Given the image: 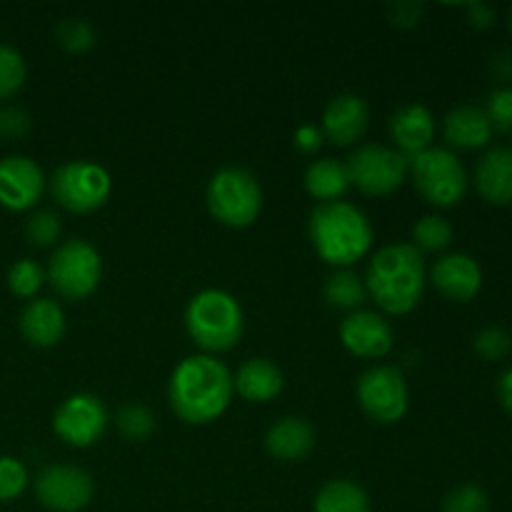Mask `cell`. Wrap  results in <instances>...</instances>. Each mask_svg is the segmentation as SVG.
<instances>
[{"instance_id": "obj_41", "label": "cell", "mask_w": 512, "mask_h": 512, "mask_svg": "<svg viewBox=\"0 0 512 512\" xmlns=\"http://www.w3.org/2000/svg\"><path fill=\"white\" fill-rule=\"evenodd\" d=\"M510 30H512V10H510Z\"/></svg>"}, {"instance_id": "obj_6", "label": "cell", "mask_w": 512, "mask_h": 512, "mask_svg": "<svg viewBox=\"0 0 512 512\" xmlns=\"http://www.w3.org/2000/svg\"><path fill=\"white\" fill-rule=\"evenodd\" d=\"M103 275L100 253L83 238H70L50 255L45 280L58 295L68 300H83L95 293Z\"/></svg>"}, {"instance_id": "obj_11", "label": "cell", "mask_w": 512, "mask_h": 512, "mask_svg": "<svg viewBox=\"0 0 512 512\" xmlns=\"http://www.w3.org/2000/svg\"><path fill=\"white\" fill-rule=\"evenodd\" d=\"M108 428V410L103 400L90 393H75L58 405L53 430L63 443L73 448H90L103 438Z\"/></svg>"}, {"instance_id": "obj_21", "label": "cell", "mask_w": 512, "mask_h": 512, "mask_svg": "<svg viewBox=\"0 0 512 512\" xmlns=\"http://www.w3.org/2000/svg\"><path fill=\"white\" fill-rule=\"evenodd\" d=\"M233 388L250 403H268L283 390V373L268 358L245 360L233 378Z\"/></svg>"}, {"instance_id": "obj_14", "label": "cell", "mask_w": 512, "mask_h": 512, "mask_svg": "<svg viewBox=\"0 0 512 512\" xmlns=\"http://www.w3.org/2000/svg\"><path fill=\"white\" fill-rule=\"evenodd\" d=\"M340 340L358 358H385L393 350L395 335L388 320L370 310H355L340 323Z\"/></svg>"}, {"instance_id": "obj_32", "label": "cell", "mask_w": 512, "mask_h": 512, "mask_svg": "<svg viewBox=\"0 0 512 512\" xmlns=\"http://www.w3.org/2000/svg\"><path fill=\"white\" fill-rule=\"evenodd\" d=\"M490 503L483 488L473 483L458 485L443 500V512H488Z\"/></svg>"}, {"instance_id": "obj_20", "label": "cell", "mask_w": 512, "mask_h": 512, "mask_svg": "<svg viewBox=\"0 0 512 512\" xmlns=\"http://www.w3.org/2000/svg\"><path fill=\"white\" fill-rule=\"evenodd\" d=\"M265 448H268V453L275 460H283V463H295V460L308 458L310 450L315 448L313 425L305 418L288 415V418L270 425L268 435H265Z\"/></svg>"}, {"instance_id": "obj_31", "label": "cell", "mask_w": 512, "mask_h": 512, "mask_svg": "<svg viewBox=\"0 0 512 512\" xmlns=\"http://www.w3.org/2000/svg\"><path fill=\"white\" fill-rule=\"evenodd\" d=\"M25 83V60L10 45L0 43V98L18 93Z\"/></svg>"}, {"instance_id": "obj_37", "label": "cell", "mask_w": 512, "mask_h": 512, "mask_svg": "<svg viewBox=\"0 0 512 512\" xmlns=\"http://www.w3.org/2000/svg\"><path fill=\"white\" fill-rule=\"evenodd\" d=\"M420 13H423V5L420 3L390 5V18H393L395 25H403V28H413V25H418Z\"/></svg>"}, {"instance_id": "obj_24", "label": "cell", "mask_w": 512, "mask_h": 512, "mask_svg": "<svg viewBox=\"0 0 512 512\" xmlns=\"http://www.w3.org/2000/svg\"><path fill=\"white\" fill-rule=\"evenodd\" d=\"M315 512H370V498L353 480H330L315 495Z\"/></svg>"}, {"instance_id": "obj_9", "label": "cell", "mask_w": 512, "mask_h": 512, "mask_svg": "<svg viewBox=\"0 0 512 512\" xmlns=\"http://www.w3.org/2000/svg\"><path fill=\"white\" fill-rule=\"evenodd\" d=\"M350 185L365 195H390L405 183L410 173V158H405L400 150L385 148V145H360L350 158L345 160Z\"/></svg>"}, {"instance_id": "obj_36", "label": "cell", "mask_w": 512, "mask_h": 512, "mask_svg": "<svg viewBox=\"0 0 512 512\" xmlns=\"http://www.w3.org/2000/svg\"><path fill=\"white\" fill-rule=\"evenodd\" d=\"M30 128V118L25 110L20 108H8L0 113V133H10V135H23L25 130Z\"/></svg>"}, {"instance_id": "obj_4", "label": "cell", "mask_w": 512, "mask_h": 512, "mask_svg": "<svg viewBox=\"0 0 512 512\" xmlns=\"http://www.w3.org/2000/svg\"><path fill=\"white\" fill-rule=\"evenodd\" d=\"M243 310L225 290H203L185 308V330L205 353H228L243 338Z\"/></svg>"}, {"instance_id": "obj_3", "label": "cell", "mask_w": 512, "mask_h": 512, "mask_svg": "<svg viewBox=\"0 0 512 512\" xmlns=\"http://www.w3.org/2000/svg\"><path fill=\"white\" fill-rule=\"evenodd\" d=\"M308 235L320 260L340 270L363 260L373 248L368 215L348 200L315 205L308 218Z\"/></svg>"}, {"instance_id": "obj_26", "label": "cell", "mask_w": 512, "mask_h": 512, "mask_svg": "<svg viewBox=\"0 0 512 512\" xmlns=\"http://www.w3.org/2000/svg\"><path fill=\"white\" fill-rule=\"evenodd\" d=\"M453 243V225L440 215H425L413 225V245L423 253H440Z\"/></svg>"}, {"instance_id": "obj_35", "label": "cell", "mask_w": 512, "mask_h": 512, "mask_svg": "<svg viewBox=\"0 0 512 512\" xmlns=\"http://www.w3.org/2000/svg\"><path fill=\"white\" fill-rule=\"evenodd\" d=\"M485 115H488L490 125H493L495 130H503V133L505 130H510L512 128V90L510 88L495 90L488 100V110H485Z\"/></svg>"}, {"instance_id": "obj_18", "label": "cell", "mask_w": 512, "mask_h": 512, "mask_svg": "<svg viewBox=\"0 0 512 512\" xmlns=\"http://www.w3.org/2000/svg\"><path fill=\"white\" fill-rule=\"evenodd\" d=\"M20 335L35 348H53L65 335V315L55 300H30L18 320Z\"/></svg>"}, {"instance_id": "obj_40", "label": "cell", "mask_w": 512, "mask_h": 512, "mask_svg": "<svg viewBox=\"0 0 512 512\" xmlns=\"http://www.w3.org/2000/svg\"><path fill=\"white\" fill-rule=\"evenodd\" d=\"M498 398L503 403V408L512 415V368L505 370L498 380Z\"/></svg>"}, {"instance_id": "obj_38", "label": "cell", "mask_w": 512, "mask_h": 512, "mask_svg": "<svg viewBox=\"0 0 512 512\" xmlns=\"http://www.w3.org/2000/svg\"><path fill=\"white\" fill-rule=\"evenodd\" d=\"M323 140V133H320V128H315V125H300V128L295 130V145L308 155L318 153Z\"/></svg>"}, {"instance_id": "obj_5", "label": "cell", "mask_w": 512, "mask_h": 512, "mask_svg": "<svg viewBox=\"0 0 512 512\" xmlns=\"http://www.w3.org/2000/svg\"><path fill=\"white\" fill-rule=\"evenodd\" d=\"M210 215L228 228H248L263 210V190L245 168H223L210 178L205 193Z\"/></svg>"}, {"instance_id": "obj_30", "label": "cell", "mask_w": 512, "mask_h": 512, "mask_svg": "<svg viewBox=\"0 0 512 512\" xmlns=\"http://www.w3.org/2000/svg\"><path fill=\"white\" fill-rule=\"evenodd\" d=\"M60 230H63V225H60L58 213H53V210H35L25 220V238L35 248H48V245H53L60 238Z\"/></svg>"}, {"instance_id": "obj_29", "label": "cell", "mask_w": 512, "mask_h": 512, "mask_svg": "<svg viewBox=\"0 0 512 512\" xmlns=\"http://www.w3.org/2000/svg\"><path fill=\"white\" fill-rule=\"evenodd\" d=\"M55 38L68 53H85L95 45V28L88 20L65 18L55 28Z\"/></svg>"}, {"instance_id": "obj_23", "label": "cell", "mask_w": 512, "mask_h": 512, "mask_svg": "<svg viewBox=\"0 0 512 512\" xmlns=\"http://www.w3.org/2000/svg\"><path fill=\"white\" fill-rule=\"evenodd\" d=\"M305 190H308L310 198H315L318 203H333V200H343V195L348 193L350 178L345 163L335 158H323L313 160L305 170Z\"/></svg>"}, {"instance_id": "obj_28", "label": "cell", "mask_w": 512, "mask_h": 512, "mask_svg": "<svg viewBox=\"0 0 512 512\" xmlns=\"http://www.w3.org/2000/svg\"><path fill=\"white\" fill-rule=\"evenodd\" d=\"M118 430L125 435L128 440H145L153 435L155 430V415L150 413L145 405L140 403H128L118 410Z\"/></svg>"}, {"instance_id": "obj_25", "label": "cell", "mask_w": 512, "mask_h": 512, "mask_svg": "<svg viewBox=\"0 0 512 512\" xmlns=\"http://www.w3.org/2000/svg\"><path fill=\"white\" fill-rule=\"evenodd\" d=\"M323 295L325 300H328V305H333V308L355 313V310L365 303V298H368V290H365V280H360L358 273L345 268L335 270L333 275L325 278Z\"/></svg>"}, {"instance_id": "obj_16", "label": "cell", "mask_w": 512, "mask_h": 512, "mask_svg": "<svg viewBox=\"0 0 512 512\" xmlns=\"http://www.w3.org/2000/svg\"><path fill=\"white\" fill-rule=\"evenodd\" d=\"M430 280H433L435 288L445 298L455 300V303H468V300H473L478 295L480 285H483V273H480V265L470 255L453 253L443 255L433 265Z\"/></svg>"}, {"instance_id": "obj_1", "label": "cell", "mask_w": 512, "mask_h": 512, "mask_svg": "<svg viewBox=\"0 0 512 512\" xmlns=\"http://www.w3.org/2000/svg\"><path fill=\"white\" fill-rule=\"evenodd\" d=\"M233 375L213 355H190L180 360L168 383L170 410L188 425L218 420L233 398Z\"/></svg>"}, {"instance_id": "obj_27", "label": "cell", "mask_w": 512, "mask_h": 512, "mask_svg": "<svg viewBox=\"0 0 512 512\" xmlns=\"http://www.w3.org/2000/svg\"><path fill=\"white\" fill-rule=\"evenodd\" d=\"M45 283V270L35 260L23 258L8 270V288L18 298H35Z\"/></svg>"}, {"instance_id": "obj_2", "label": "cell", "mask_w": 512, "mask_h": 512, "mask_svg": "<svg viewBox=\"0 0 512 512\" xmlns=\"http://www.w3.org/2000/svg\"><path fill=\"white\" fill-rule=\"evenodd\" d=\"M365 290L390 315H408L425 290V260L413 243L385 245L365 273Z\"/></svg>"}, {"instance_id": "obj_22", "label": "cell", "mask_w": 512, "mask_h": 512, "mask_svg": "<svg viewBox=\"0 0 512 512\" xmlns=\"http://www.w3.org/2000/svg\"><path fill=\"white\" fill-rule=\"evenodd\" d=\"M445 140H448L453 148L460 150H478L493 135V125H490L488 115L483 108H475V105H463V108L450 110L448 118L443 125Z\"/></svg>"}, {"instance_id": "obj_15", "label": "cell", "mask_w": 512, "mask_h": 512, "mask_svg": "<svg viewBox=\"0 0 512 512\" xmlns=\"http://www.w3.org/2000/svg\"><path fill=\"white\" fill-rule=\"evenodd\" d=\"M368 123V103L360 95L345 93L328 103V108L323 113V128H320V133L333 145L345 148V145H353L363 138L365 130H368Z\"/></svg>"}, {"instance_id": "obj_7", "label": "cell", "mask_w": 512, "mask_h": 512, "mask_svg": "<svg viewBox=\"0 0 512 512\" xmlns=\"http://www.w3.org/2000/svg\"><path fill=\"white\" fill-rule=\"evenodd\" d=\"M415 188L435 208H453L468 193V175L448 148H428L410 160Z\"/></svg>"}, {"instance_id": "obj_17", "label": "cell", "mask_w": 512, "mask_h": 512, "mask_svg": "<svg viewBox=\"0 0 512 512\" xmlns=\"http://www.w3.org/2000/svg\"><path fill=\"white\" fill-rule=\"evenodd\" d=\"M435 135V120L425 105L410 103L403 105L393 113L390 118V138L395 140V145L405 158L413 160L415 155H420L423 150L430 148Z\"/></svg>"}, {"instance_id": "obj_34", "label": "cell", "mask_w": 512, "mask_h": 512, "mask_svg": "<svg viewBox=\"0 0 512 512\" xmlns=\"http://www.w3.org/2000/svg\"><path fill=\"white\" fill-rule=\"evenodd\" d=\"M475 353L485 360H500L510 353V335L503 328H483L473 340Z\"/></svg>"}, {"instance_id": "obj_13", "label": "cell", "mask_w": 512, "mask_h": 512, "mask_svg": "<svg viewBox=\"0 0 512 512\" xmlns=\"http://www.w3.org/2000/svg\"><path fill=\"white\" fill-rule=\"evenodd\" d=\"M45 190V175L35 160L8 155L0 160V205L8 210H30Z\"/></svg>"}, {"instance_id": "obj_33", "label": "cell", "mask_w": 512, "mask_h": 512, "mask_svg": "<svg viewBox=\"0 0 512 512\" xmlns=\"http://www.w3.org/2000/svg\"><path fill=\"white\" fill-rule=\"evenodd\" d=\"M28 485V470L20 460L8 458L3 455L0 458V500L8 503V500H15Z\"/></svg>"}, {"instance_id": "obj_12", "label": "cell", "mask_w": 512, "mask_h": 512, "mask_svg": "<svg viewBox=\"0 0 512 512\" xmlns=\"http://www.w3.org/2000/svg\"><path fill=\"white\" fill-rule=\"evenodd\" d=\"M35 495L43 508L53 512H78L93 500L95 483L75 465H45L35 475Z\"/></svg>"}, {"instance_id": "obj_19", "label": "cell", "mask_w": 512, "mask_h": 512, "mask_svg": "<svg viewBox=\"0 0 512 512\" xmlns=\"http://www.w3.org/2000/svg\"><path fill=\"white\" fill-rule=\"evenodd\" d=\"M475 188L480 198L490 205L512 203V150L493 148L478 160L475 168Z\"/></svg>"}, {"instance_id": "obj_39", "label": "cell", "mask_w": 512, "mask_h": 512, "mask_svg": "<svg viewBox=\"0 0 512 512\" xmlns=\"http://www.w3.org/2000/svg\"><path fill=\"white\" fill-rule=\"evenodd\" d=\"M470 20H473L475 28H490L495 20V13L490 5H483V3H473L470 5Z\"/></svg>"}, {"instance_id": "obj_10", "label": "cell", "mask_w": 512, "mask_h": 512, "mask_svg": "<svg viewBox=\"0 0 512 512\" xmlns=\"http://www.w3.org/2000/svg\"><path fill=\"white\" fill-rule=\"evenodd\" d=\"M358 400L363 413L380 425H393L408 413V385L393 365H375L358 380Z\"/></svg>"}, {"instance_id": "obj_8", "label": "cell", "mask_w": 512, "mask_h": 512, "mask_svg": "<svg viewBox=\"0 0 512 512\" xmlns=\"http://www.w3.org/2000/svg\"><path fill=\"white\" fill-rule=\"evenodd\" d=\"M110 190H113V183H110L108 170L90 160H70L60 165L50 178L53 200L68 213H95L108 203Z\"/></svg>"}]
</instances>
